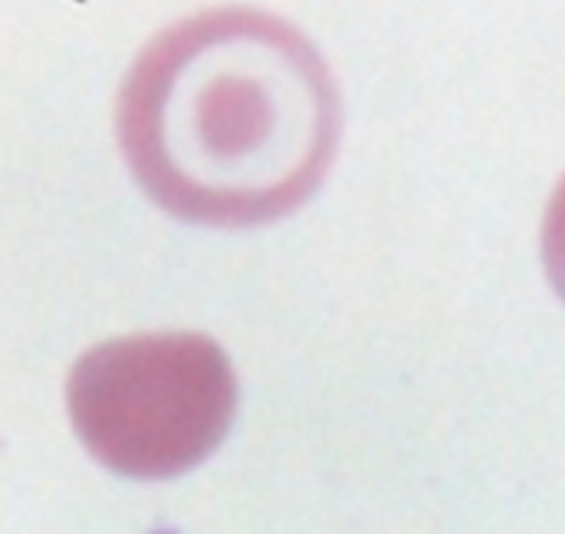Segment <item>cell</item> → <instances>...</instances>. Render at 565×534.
Instances as JSON below:
<instances>
[{"instance_id": "1", "label": "cell", "mask_w": 565, "mask_h": 534, "mask_svg": "<svg viewBox=\"0 0 565 534\" xmlns=\"http://www.w3.org/2000/svg\"><path fill=\"white\" fill-rule=\"evenodd\" d=\"M339 130V89L322 53L255 7L205 9L161 31L117 100L136 183L189 225L289 216L322 186Z\"/></svg>"}, {"instance_id": "2", "label": "cell", "mask_w": 565, "mask_h": 534, "mask_svg": "<svg viewBox=\"0 0 565 534\" xmlns=\"http://www.w3.org/2000/svg\"><path fill=\"white\" fill-rule=\"evenodd\" d=\"M236 374L203 332H150L92 346L75 363L67 405L81 444L130 479L200 466L236 416Z\"/></svg>"}, {"instance_id": "3", "label": "cell", "mask_w": 565, "mask_h": 534, "mask_svg": "<svg viewBox=\"0 0 565 534\" xmlns=\"http://www.w3.org/2000/svg\"><path fill=\"white\" fill-rule=\"evenodd\" d=\"M541 247L548 280H552L554 291L565 302V178L559 181L557 192H554L552 203L546 209Z\"/></svg>"}]
</instances>
